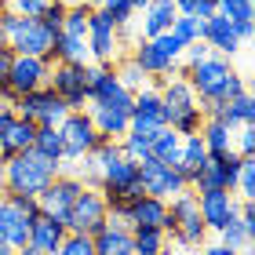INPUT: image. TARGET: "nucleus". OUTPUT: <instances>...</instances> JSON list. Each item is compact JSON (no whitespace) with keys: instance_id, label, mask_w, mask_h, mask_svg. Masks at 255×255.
Segmentation results:
<instances>
[{"instance_id":"obj_8","label":"nucleus","mask_w":255,"mask_h":255,"mask_svg":"<svg viewBox=\"0 0 255 255\" xmlns=\"http://www.w3.org/2000/svg\"><path fill=\"white\" fill-rule=\"evenodd\" d=\"M11 110H15L18 117L33 121L37 128H59V124L66 121V113H69V106H66L59 95H55L48 84L37 88V91H26V95H18Z\"/></svg>"},{"instance_id":"obj_11","label":"nucleus","mask_w":255,"mask_h":255,"mask_svg":"<svg viewBox=\"0 0 255 255\" xmlns=\"http://www.w3.org/2000/svg\"><path fill=\"white\" fill-rule=\"evenodd\" d=\"M138 182H142V193L164 197V201H171V197H179V193L190 190L186 175H182L175 164H164V160H157V157L138 160Z\"/></svg>"},{"instance_id":"obj_43","label":"nucleus","mask_w":255,"mask_h":255,"mask_svg":"<svg viewBox=\"0 0 255 255\" xmlns=\"http://www.w3.org/2000/svg\"><path fill=\"white\" fill-rule=\"evenodd\" d=\"M153 44H157V48L168 55V59H175V62L182 59V48H186V44H182V40L175 37V33H171V29H168V33H157V37H153Z\"/></svg>"},{"instance_id":"obj_6","label":"nucleus","mask_w":255,"mask_h":255,"mask_svg":"<svg viewBox=\"0 0 255 255\" xmlns=\"http://www.w3.org/2000/svg\"><path fill=\"white\" fill-rule=\"evenodd\" d=\"M37 197L26 193H0V241L11 248H26L29 241V223L37 215Z\"/></svg>"},{"instance_id":"obj_22","label":"nucleus","mask_w":255,"mask_h":255,"mask_svg":"<svg viewBox=\"0 0 255 255\" xmlns=\"http://www.w3.org/2000/svg\"><path fill=\"white\" fill-rule=\"evenodd\" d=\"M128 219L131 226H168V201L164 197H149V193H138L128 201Z\"/></svg>"},{"instance_id":"obj_53","label":"nucleus","mask_w":255,"mask_h":255,"mask_svg":"<svg viewBox=\"0 0 255 255\" xmlns=\"http://www.w3.org/2000/svg\"><path fill=\"white\" fill-rule=\"evenodd\" d=\"M0 48H4V37H0Z\"/></svg>"},{"instance_id":"obj_15","label":"nucleus","mask_w":255,"mask_h":255,"mask_svg":"<svg viewBox=\"0 0 255 255\" xmlns=\"http://www.w3.org/2000/svg\"><path fill=\"white\" fill-rule=\"evenodd\" d=\"M121 48V29L110 22V15L102 7H91L88 15V51L91 62H113Z\"/></svg>"},{"instance_id":"obj_17","label":"nucleus","mask_w":255,"mask_h":255,"mask_svg":"<svg viewBox=\"0 0 255 255\" xmlns=\"http://www.w3.org/2000/svg\"><path fill=\"white\" fill-rule=\"evenodd\" d=\"M237 197L230 190H204L197 193V208H201V219L208 226V234H219L226 223H234L237 219Z\"/></svg>"},{"instance_id":"obj_1","label":"nucleus","mask_w":255,"mask_h":255,"mask_svg":"<svg viewBox=\"0 0 255 255\" xmlns=\"http://www.w3.org/2000/svg\"><path fill=\"white\" fill-rule=\"evenodd\" d=\"M175 73H182L190 80V88L197 91V102H201L204 117H212L215 106H223V102H230V99H237V95H245V91H248L245 77L230 66L226 55H215V51H208L201 62L179 66Z\"/></svg>"},{"instance_id":"obj_13","label":"nucleus","mask_w":255,"mask_h":255,"mask_svg":"<svg viewBox=\"0 0 255 255\" xmlns=\"http://www.w3.org/2000/svg\"><path fill=\"white\" fill-rule=\"evenodd\" d=\"M80 190H84V182H80L73 171H59V175H55L48 186L37 193V208H40L44 215L62 219V223H66V215H69V208H73V201H77Z\"/></svg>"},{"instance_id":"obj_20","label":"nucleus","mask_w":255,"mask_h":255,"mask_svg":"<svg viewBox=\"0 0 255 255\" xmlns=\"http://www.w3.org/2000/svg\"><path fill=\"white\" fill-rule=\"evenodd\" d=\"M66 234H69V230H66L62 219H51V215L37 212V215H33V223H29V241H26V245L33 252H40V255H55Z\"/></svg>"},{"instance_id":"obj_51","label":"nucleus","mask_w":255,"mask_h":255,"mask_svg":"<svg viewBox=\"0 0 255 255\" xmlns=\"http://www.w3.org/2000/svg\"><path fill=\"white\" fill-rule=\"evenodd\" d=\"M84 4H88V7H102V0H84Z\"/></svg>"},{"instance_id":"obj_23","label":"nucleus","mask_w":255,"mask_h":255,"mask_svg":"<svg viewBox=\"0 0 255 255\" xmlns=\"http://www.w3.org/2000/svg\"><path fill=\"white\" fill-rule=\"evenodd\" d=\"M175 4L171 0H149L142 7V40H153L157 33H168L171 22H175Z\"/></svg>"},{"instance_id":"obj_18","label":"nucleus","mask_w":255,"mask_h":255,"mask_svg":"<svg viewBox=\"0 0 255 255\" xmlns=\"http://www.w3.org/2000/svg\"><path fill=\"white\" fill-rule=\"evenodd\" d=\"M201 40L212 48L215 55H226V59H234V55L241 51V33H237V26H234V18H226V15H215L212 18H204V33H201Z\"/></svg>"},{"instance_id":"obj_4","label":"nucleus","mask_w":255,"mask_h":255,"mask_svg":"<svg viewBox=\"0 0 255 255\" xmlns=\"http://www.w3.org/2000/svg\"><path fill=\"white\" fill-rule=\"evenodd\" d=\"M0 37L15 55H40V59H51L55 48V29H48L40 18H22L15 11H4L0 18Z\"/></svg>"},{"instance_id":"obj_47","label":"nucleus","mask_w":255,"mask_h":255,"mask_svg":"<svg viewBox=\"0 0 255 255\" xmlns=\"http://www.w3.org/2000/svg\"><path fill=\"white\" fill-rule=\"evenodd\" d=\"M7 190V171H4V157H0V193Z\"/></svg>"},{"instance_id":"obj_29","label":"nucleus","mask_w":255,"mask_h":255,"mask_svg":"<svg viewBox=\"0 0 255 255\" xmlns=\"http://www.w3.org/2000/svg\"><path fill=\"white\" fill-rule=\"evenodd\" d=\"M131 248L135 255H171L168 234L160 226H131Z\"/></svg>"},{"instance_id":"obj_49","label":"nucleus","mask_w":255,"mask_h":255,"mask_svg":"<svg viewBox=\"0 0 255 255\" xmlns=\"http://www.w3.org/2000/svg\"><path fill=\"white\" fill-rule=\"evenodd\" d=\"M146 4H149V0H131V7H135V11H142Z\"/></svg>"},{"instance_id":"obj_41","label":"nucleus","mask_w":255,"mask_h":255,"mask_svg":"<svg viewBox=\"0 0 255 255\" xmlns=\"http://www.w3.org/2000/svg\"><path fill=\"white\" fill-rule=\"evenodd\" d=\"M219 241H223V245H230V248H237V252H245L252 241L245 237V230H241V223L234 219V223H226L223 230H219Z\"/></svg>"},{"instance_id":"obj_3","label":"nucleus","mask_w":255,"mask_h":255,"mask_svg":"<svg viewBox=\"0 0 255 255\" xmlns=\"http://www.w3.org/2000/svg\"><path fill=\"white\" fill-rule=\"evenodd\" d=\"M4 171H7V190L4 193H26V197H37L48 182L62 171V164L40 157L37 149H22V153H11L4 160Z\"/></svg>"},{"instance_id":"obj_24","label":"nucleus","mask_w":255,"mask_h":255,"mask_svg":"<svg viewBox=\"0 0 255 255\" xmlns=\"http://www.w3.org/2000/svg\"><path fill=\"white\" fill-rule=\"evenodd\" d=\"M51 62H73V66H88L91 51H88V37H73V33H55V48H51Z\"/></svg>"},{"instance_id":"obj_2","label":"nucleus","mask_w":255,"mask_h":255,"mask_svg":"<svg viewBox=\"0 0 255 255\" xmlns=\"http://www.w3.org/2000/svg\"><path fill=\"white\" fill-rule=\"evenodd\" d=\"M160 91V102H164V121L168 128H175L179 135H197L204 124V110L197 102V91L190 88V80L182 73H168L153 80Z\"/></svg>"},{"instance_id":"obj_12","label":"nucleus","mask_w":255,"mask_h":255,"mask_svg":"<svg viewBox=\"0 0 255 255\" xmlns=\"http://www.w3.org/2000/svg\"><path fill=\"white\" fill-rule=\"evenodd\" d=\"M102 226H106V197H102L99 186H84V190L77 193L69 215H66V230H69V234L95 237Z\"/></svg>"},{"instance_id":"obj_19","label":"nucleus","mask_w":255,"mask_h":255,"mask_svg":"<svg viewBox=\"0 0 255 255\" xmlns=\"http://www.w3.org/2000/svg\"><path fill=\"white\" fill-rule=\"evenodd\" d=\"M88 117H91V124H95V131L102 138H124L128 135V121H131V110L113 106V102H88Z\"/></svg>"},{"instance_id":"obj_28","label":"nucleus","mask_w":255,"mask_h":255,"mask_svg":"<svg viewBox=\"0 0 255 255\" xmlns=\"http://www.w3.org/2000/svg\"><path fill=\"white\" fill-rule=\"evenodd\" d=\"M212 117H219L223 124H230V128H241V124H255V99L248 95H237V99H230V102H223V106H215V113Z\"/></svg>"},{"instance_id":"obj_10","label":"nucleus","mask_w":255,"mask_h":255,"mask_svg":"<svg viewBox=\"0 0 255 255\" xmlns=\"http://www.w3.org/2000/svg\"><path fill=\"white\" fill-rule=\"evenodd\" d=\"M237 168H241V153H237V149L215 153V157H208L204 164L190 175V190L193 193H204V190H230V193H234Z\"/></svg>"},{"instance_id":"obj_27","label":"nucleus","mask_w":255,"mask_h":255,"mask_svg":"<svg viewBox=\"0 0 255 255\" xmlns=\"http://www.w3.org/2000/svg\"><path fill=\"white\" fill-rule=\"evenodd\" d=\"M201 142L208 149V157L226 153V149H234V128L223 124L219 117H204V124H201Z\"/></svg>"},{"instance_id":"obj_34","label":"nucleus","mask_w":255,"mask_h":255,"mask_svg":"<svg viewBox=\"0 0 255 255\" xmlns=\"http://www.w3.org/2000/svg\"><path fill=\"white\" fill-rule=\"evenodd\" d=\"M234 197H237V201H255V157H241Z\"/></svg>"},{"instance_id":"obj_50","label":"nucleus","mask_w":255,"mask_h":255,"mask_svg":"<svg viewBox=\"0 0 255 255\" xmlns=\"http://www.w3.org/2000/svg\"><path fill=\"white\" fill-rule=\"evenodd\" d=\"M18 255H40V252H33V248L26 245V248H18Z\"/></svg>"},{"instance_id":"obj_16","label":"nucleus","mask_w":255,"mask_h":255,"mask_svg":"<svg viewBox=\"0 0 255 255\" xmlns=\"http://www.w3.org/2000/svg\"><path fill=\"white\" fill-rule=\"evenodd\" d=\"M51 73V59H40V55H15L7 69V88L15 95H26V91H37L48 84Z\"/></svg>"},{"instance_id":"obj_35","label":"nucleus","mask_w":255,"mask_h":255,"mask_svg":"<svg viewBox=\"0 0 255 255\" xmlns=\"http://www.w3.org/2000/svg\"><path fill=\"white\" fill-rule=\"evenodd\" d=\"M88 15L91 7L80 0V4H66V18H62V33H73V37H88Z\"/></svg>"},{"instance_id":"obj_33","label":"nucleus","mask_w":255,"mask_h":255,"mask_svg":"<svg viewBox=\"0 0 255 255\" xmlns=\"http://www.w3.org/2000/svg\"><path fill=\"white\" fill-rule=\"evenodd\" d=\"M33 149H37L40 157L55 160V164H62V135H59V128H37Z\"/></svg>"},{"instance_id":"obj_21","label":"nucleus","mask_w":255,"mask_h":255,"mask_svg":"<svg viewBox=\"0 0 255 255\" xmlns=\"http://www.w3.org/2000/svg\"><path fill=\"white\" fill-rule=\"evenodd\" d=\"M131 62L146 73V80L168 77V73H175V69H179V62H175V59H168V55L160 51L153 40H138V44H135V51H131Z\"/></svg>"},{"instance_id":"obj_32","label":"nucleus","mask_w":255,"mask_h":255,"mask_svg":"<svg viewBox=\"0 0 255 255\" xmlns=\"http://www.w3.org/2000/svg\"><path fill=\"white\" fill-rule=\"evenodd\" d=\"M219 15H226V18H234V26L241 33V40H248L252 37V18H255V11H252V0H219Z\"/></svg>"},{"instance_id":"obj_38","label":"nucleus","mask_w":255,"mask_h":255,"mask_svg":"<svg viewBox=\"0 0 255 255\" xmlns=\"http://www.w3.org/2000/svg\"><path fill=\"white\" fill-rule=\"evenodd\" d=\"M55 255H95V241L88 234H66Z\"/></svg>"},{"instance_id":"obj_39","label":"nucleus","mask_w":255,"mask_h":255,"mask_svg":"<svg viewBox=\"0 0 255 255\" xmlns=\"http://www.w3.org/2000/svg\"><path fill=\"white\" fill-rule=\"evenodd\" d=\"M102 11L110 15V22L117 29H124L128 22L135 18V7H131V0H102Z\"/></svg>"},{"instance_id":"obj_52","label":"nucleus","mask_w":255,"mask_h":255,"mask_svg":"<svg viewBox=\"0 0 255 255\" xmlns=\"http://www.w3.org/2000/svg\"><path fill=\"white\" fill-rule=\"evenodd\" d=\"M4 11H7V4H4V0H0V18H4Z\"/></svg>"},{"instance_id":"obj_25","label":"nucleus","mask_w":255,"mask_h":255,"mask_svg":"<svg viewBox=\"0 0 255 255\" xmlns=\"http://www.w3.org/2000/svg\"><path fill=\"white\" fill-rule=\"evenodd\" d=\"M33 138H37V124L26 121V117H18L15 113V121L7 124V135H4V142H0V157H11V153H22V149H33Z\"/></svg>"},{"instance_id":"obj_54","label":"nucleus","mask_w":255,"mask_h":255,"mask_svg":"<svg viewBox=\"0 0 255 255\" xmlns=\"http://www.w3.org/2000/svg\"><path fill=\"white\" fill-rule=\"evenodd\" d=\"M0 88H4V84H0Z\"/></svg>"},{"instance_id":"obj_37","label":"nucleus","mask_w":255,"mask_h":255,"mask_svg":"<svg viewBox=\"0 0 255 255\" xmlns=\"http://www.w3.org/2000/svg\"><path fill=\"white\" fill-rule=\"evenodd\" d=\"M113 69H117V80H121L128 91H138V88L146 84V73L131 62V55H128V59H121V62H113Z\"/></svg>"},{"instance_id":"obj_48","label":"nucleus","mask_w":255,"mask_h":255,"mask_svg":"<svg viewBox=\"0 0 255 255\" xmlns=\"http://www.w3.org/2000/svg\"><path fill=\"white\" fill-rule=\"evenodd\" d=\"M0 255H18V248H11L7 241H0Z\"/></svg>"},{"instance_id":"obj_45","label":"nucleus","mask_w":255,"mask_h":255,"mask_svg":"<svg viewBox=\"0 0 255 255\" xmlns=\"http://www.w3.org/2000/svg\"><path fill=\"white\" fill-rule=\"evenodd\" d=\"M11 59H15V51H11L7 44H4V48H0V84H7V69H11Z\"/></svg>"},{"instance_id":"obj_7","label":"nucleus","mask_w":255,"mask_h":255,"mask_svg":"<svg viewBox=\"0 0 255 255\" xmlns=\"http://www.w3.org/2000/svg\"><path fill=\"white\" fill-rule=\"evenodd\" d=\"M59 135H62V168L66 164H77L80 157H88L91 149L102 142V135L95 131L88 110H69L66 121L59 124Z\"/></svg>"},{"instance_id":"obj_40","label":"nucleus","mask_w":255,"mask_h":255,"mask_svg":"<svg viewBox=\"0 0 255 255\" xmlns=\"http://www.w3.org/2000/svg\"><path fill=\"white\" fill-rule=\"evenodd\" d=\"M234 149H237L241 157H255V128L252 124L234 128Z\"/></svg>"},{"instance_id":"obj_36","label":"nucleus","mask_w":255,"mask_h":255,"mask_svg":"<svg viewBox=\"0 0 255 255\" xmlns=\"http://www.w3.org/2000/svg\"><path fill=\"white\" fill-rule=\"evenodd\" d=\"M171 33H175L182 44H193V40H201V33H204V18L175 15V22H171Z\"/></svg>"},{"instance_id":"obj_14","label":"nucleus","mask_w":255,"mask_h":255,"mask_svg":"<svg viewBox=\"0 0 255 255\" xmlns=\"http://www.w3.org/2000/svg\"><path fill=\"white\" fill-rule=\"evenodd\" d=\"M48 88L59 95L69 110H88V91H84V66L73 62H51Z\"/></svg>"},{"instance_id":"obj_42","label":"nucleus","mask_w":255,"mask_h":255,"mask_svg":"<svg viewBox=\"0 0 255 255\" xmlns=\"http://www.w3.org/2000/svg\"><path fill=\"white\" fill-rule=\"evenodd\" d=\"M37 18H40V22H44L48 29H55V33H59L62 18H66V0H48V7H44Z\"/></svg>"},{"instance_id":"obj_5","label":"nucleus","mask_w":255,"mask_h":255,"mask_svg":"<svg viewBox=\"0 0 255 255\" xmlns=\"http://www.w3.org/2000/svg\"><path fill=\"white\" fill-rule=\"evenodd\" d=\"M164 234L175 241V245H182V248H201L204 245L208 226L201 219V208H197V193L193 190H186V193H179V197L168 201V226H164Z\"/></svg>"},{"instance_id":"obj_9","label":"nucleus","mask_w":255,"mask_h":255,"mask_svg":"<svg viewBox=\"0 0 255 255\" xmlns=\"http://www.w3.org/2000/svg\"><path fill=\"white\" fill-rule=\"evenodd\" d=\"M164 102H160V91L157 84H142L131 95V121H128V135L135 138H146L157 131V128H164Z\"/></svg>"},{"instance_id":"obj_46","label":"nucleus","mask_w":255,"mask_h":255,"mask_svg":"<svg viewBox=\"0 0 255 255\" xmlns=\"http://www.w3.org/2000/svg\"><path fill=\"white\" fill-rule=\"evenodd\" d=\"M201 252H204V255H241L237 248H230V245H223V241H219V245H204Z\"/></svg>"},{"instance_id":"obj_26","label":"nucleus","mask_w":255,"mask_h":255,"mask_svg":"<svg viewBox=\"0 0 255 255\" xmlns=\"http://www.w3.org/2000/svg\"><path fill=\"white\" fill-rule=\"evenodd\" d=\"M95 255H135L131 248V230H124V226H102L95 237Z\"/></svg>"},{"instance_id":"obj_44","label":"nucleus","mask_w":255,"mask_h":255,"mask_svg":"<svg viewBox=\"0 0 255 255\" xmlns=\"http://www.w3.org/2000/svg\"><path fill=\"white\" fill-rule=\"evenodd\" d=\"M7 4V11H15V15H22V18H37L44 7H48V0H4Z\"/></svg>"},{"instance_id":"obj_30","label":"nucleus","mask_w":255,"mask_h":255,"mask_svg":"<svg viewBox=\"0 0 255 255\" xmlns=\"http://www.w3.org/2000/svg\"><path fill=\"white\" fill-rule=\"evenodd\" d=\"M204 160H208V149H204V142H201V131H197V135H182L175 168L182 171V175H186V182H190V175L204 164Z\"/></svg>"},{"instance_id":"obj_31","label":"nucleus","mask_w":255,"mask_h":255,"mask_svg":"<svg viewBox=\"0 0 255 255\" xmlns=\"http://www.w3.org/2000/svg\"><path fill=\"white\" fill-rule=\"evenodd\" d=\"M179 142H182V135L175 131V128H157L153 135H149V157H157V160H164V164H175L179 160Z\"/></svg>"}]
</instances>
